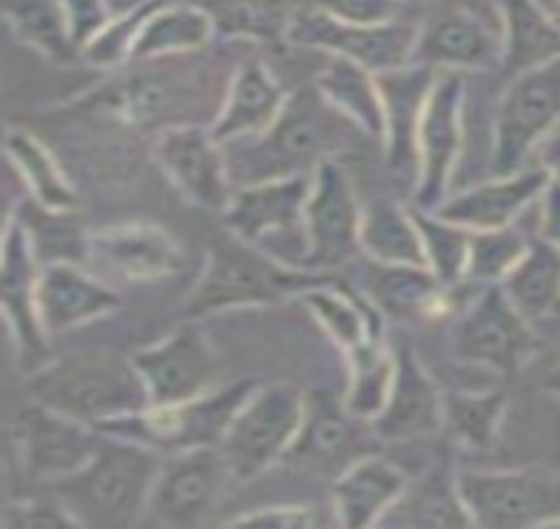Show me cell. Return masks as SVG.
I'll list each match as a JSON object with an SVG mask.
<instances>
[{"label":"cell","instance_id":"obj_51","mask_svg":"<svg viewBox=\"0 0 560 529\" xmlns=\"http://www.w3.org/2000/svg\"><path fill=\"white\" fill-rule=\"evenodd\" d=\"M112 9V14H122V11H132L140 9V5H149V3H164V0H106Z\"/></svg>","mask_w":560,"mask_h":529},{"label":"cell","instance_id":"obj_48","mask_svg":"<svg viewBox=\"0 0 560 529\" xmlns=\"http://www.w3.org/2000/svg\"><path fill=\"white\" fill-rule=\"evenodd\" d=\"M63 9H67L69 27H72L74 46H78L80 56L82 48L106 27V22L114 16L109 3L106 0H61Z\"/></svg>","mask_w":560,"mask_h":529},{"label":"cell","instance_id":"obj_19","mask_svg":"<svg viewBox=\"0 0 560 529\" xmlns=\"http://www.w3.org/2000/svg\"><path fill=\"white\" fill-rule=\"evenodd\" d=\"M40 260L32 250L27 231L16 218L3 226V260H0V295H3V318L14 336L19 358L24 366L37 368L46 363L48 340L37 315V280H40Z\"/></svg>","mask_w":560,"mask_h":529},{"label":"cell","instance_id":"obj_34","mask_svg":"<svg viewBox=\"0 0 560 529\" xmlns=\"http://www.w3.org/2000/svg\"><path fill=\"white\" fill-rule=\"evenodd\" d=\"M378 527H474V521L457 487V474L442 467L418 482H407Z\"/></svg>","mask_w":560,"mask_h":529},{"label":"cell","instance_id":"obj_8","mask_svg":"<svg viewBox=\"0 0 560 529\" xmlns=\"http://www.w3.org/2000/svg\"><path fill=\"white\" fill-rule=\"evenodd\" d=\"M420 27L407 19L389 22H343L317 5H302L289 24L285 46L320 50L371 69L373 74L394 72L412 64Z\"/></svg>","mask_w":560,"mask_h":529},{"label":"cell","instance_id":"obj_43","mask_svg":"<svg viewBox=\"0 0 560 529\" xmlns=\"http://www.w3.org/2000/svg\"><path fill=\"white\" fill-rule=\"evenodd\" d=\"M529 241L513 226L494 231H470V252L466 280L476 286L502 284L529 250Z\"/></svg>","mask_w":560,"mask_h":529},{"label":"cell","instance_id":"obj_4","mask_svg":"<svg viewBox=\"0 0 560 529\" xmlns=\"http://www.w3.org/2000/svg\"><path fill=\"white\" fill-rule=\"evenodd\" d=\"M27 392L35 403L95 429L149 405V394L132 358L101 349L69 353L40 363L30 371Z\"/></svg>","mask_w":560,"mask_h":529},{"label":"cell","instance_id":"obj_56","mask_svg":"<svg viewBox=\"0 0 560 529\" xmlns=\"http://www.w3.org/2000/svg\"><path fill=\"white\" fill-rule=\"evenodd\" d=\"M556 16H558V14H556ZM558 24H560V16H558Z\"/></svg>","mask_w":560,"mask_h":529},{"label":"cell","instance_id":"obj_37","mask_svg":"<svg viewBox=\"0 0 560 529\" xmlns=\"http://www.w3.org/2000/svg\"><path fill=\"white\" fill-rule=\"evenodd\" d=\"M11 218L27 231V239L40 265L54 263H91V235L78 212H59V209L40 207L35 199H24Z\"/></svg>","mask_w":560,"mask_h":529},{"label":"cell","instance_id":"obj_47","mask_svg":"<svg viewBox=\"0 0 560 529\" xmlns=\"http://www.w3.org/2000/svg\"><path fill=\"white\" fill-rule=\"evenodd\" d=\"M312 5L343 22H389L399 19L405 3L399 0H312Z\"/></svg>","mask_w":560,"mask_h":529},{"label":"cell","instance_id":"obj_21","mask_svg":"<svg viewBox=\"0 0 560 529\" xmlns=\"http://www.w3.org/2000/svg\"><path fill=\"white\" fill-rule=\"evenodd\" d=\"M362 426H368V421L352 416L341 398L336 400L328 392L307 394L302 429L283 463L310 474L339 476L349 463L371 456V450L362 448Z\"/></svg>","mask_w":560,"mask_h":529},{"label":"cell","instance_id":"obj_36","mask_svg":"<svg viewBox=\"0 0 560 529\" xmlns=\"http://www.w3.org/2000/svg\"><path fill=\"white\" fill-rule=\"evenodd\" d=\"M500 286L532 326L552 321L560 312V252L534 235L529 250Z\"/></svg>","mask_w":560,"mask_h":529},{"label":"cell","instance_id":"obj_18","mask_svg":"<svg viewBox=\"0 0 560 529\" xmlns=\"http://www.w3.org/2000/svg\"><path fill=\"white\" fill-rule=\"evenodd\" d=\"M91 271L122 284H151L186 267V250L167 228L154 222H117L91 235Z\"/></svg>","mask_w":560,"mask_h":529},{"label":"cell","instance_id":"obj_49","mask_svg":"<svg viewBox=\"0 0 560 529\" xmlns=\"http://www.w3.org/2000/svg\"><path fill=\"white\" fill-rule=\"evenodd\" d=\"M537 204H539L537 235L560 252V183L556 181L547 183L545 194L539 196Z\"/></svg>","mask_w":560,"mask_h":529},{"label":"cell","instance_id":"obj_17","mask_svg":"<svg viewBox=\"0 0 560 529\" xmlns=\"http://www.w3.org/2000/svg\"><path fill=\"white\" fill-rule=\"evenodd\" d=\"M95 426L82 424L63 413L32 400L14 421V448L19 463L32 480L54 484L61 476L85 467L101 442Z\"/></svg>","mask_w":560,"mask_h":529},{"label":"cell","instance_id":"obj_13","mask_svg":"<svg viewBox=\"0 0 560 529\" xmlns=\"http://www.w3.org/2000/svg\"><path fill=\"white\" fill-rule=\"evenodd\" d=\"M463 72H439L418 130V183L412 188V207L434 212L450 196L452 175L463 151Z\"/></svg>","mask_w":560,"mask_h":529},{"label":"cell","instance_id":"obj_46","mask_svg":"<svg viewBox=\"0 0 560 529\" xmlns=\"http://www.w3.org/2000/svg\"><path fill=\"white\" fill-rule=\"evenodd\" d=\"M3 527L5 529H56V527H78L69 516L61 501L46 498H27L9 503L3 508Z\"/></svg>","mask_w":560,"mask_h":529},{"label":"cell","instance_id":"obj_10","mask_svg":"<svg viewBox=\"0 0 560 529\" xmlns=\"http://www.w3.org/2000/svg\"><path fill=\"white\" fill-rule=\"evenodd\" d=\"M452 355L466 366L515 373L537 353L534 326L515 310L500 284L479 286L450 334Z\"/></svg>","mask_w":560,"mask_h":529},{"label":"cell","instance_id":"obj_38","mask_svg":"<svg viewBox=\"0 0 560 529\" xmlns=\"http://www.w3.org/2000/svg\"><path fill=\"white\" fill-rule=\"evenodd\" d=\"M3 19L22 46L54 64L80 59L61 0H3Z\"/></svg>","mask_w":560,"mask_h":529},{"label":"cell","instance_id":"obj_45","mask_svg":"<svg viewBox=\"0 0 560 529\" xmlns=\"http://www.w3.org/2000/svg\"><path fill=\"white\" fill-rule=\"evenodd\" d=\"M336 516H326V508L312 506V503H283V506H262L257 511L241 514L228 519V527H278V529H307L326 527Z\"/></svg>","mask_w":560,"mask_h":529},{"label":"cell","instance_id":"obj_55","mask_svg":"<svg viewBox=\"0 0 560 529\" xmlns=\"http://www.w3.org/2000/svg\"><path fill=\"white\" fill-rule=\"evenodd\" d=\"M552 527H560V519H558V521H556V525H552Z\"/></svg>","mask_w":560,"mask_h":529},{"label":"cell","instance_id":"obj_1","mask_svg":"<svg viewBox=\"0 0 560 529\" xmlns=\"http://www.w3.org/2000/svg\"><path fill=\"white\" fill-rule=\"evenodd\" d=\"M360 133L315 91H296L285 101L278 123L262 136L225 143L228 168L235 188L276 177L310 175L326 159H336L341 146ZM362 136V133H360Z\"/></svg>","mask_w":560,"mask_h":529},{"label":"cell","instance_id":"obj_16","mask_svg":"<svg viewBox=\"0 0 560 529\" xmlns=\"http://www.w3.org/2000/svg\"><path fill=\"white\" fill-rule=\"evenodd\" d=\"M151 154L170 183L196 207L225 212L235 194L228 168L225 143L214 138L212 127L172 125L154 138Z\"/></svg>","mask_w":560,"mask_h":529},{"label":"cell","instance_id":"obj_44","mask_svg":"<svg viewBox=\"0 0 560 529\" xmlns=\"http://www.w3.org/2000/svg\"><path fill=\"white\" fill-rule=\"evenodd\" d=\"M164 3H167V0H164ZM156 5L159 3H149L140 5V9L114 14L109 22H106V27L82 48L80 61L98 69H117L125 67V64H132V50H136L140 30H143L145 19H149V14Z\"/></svg>","mask_w":560,"mask_h":529},{"label":"cell","instance_id":"obj_14","mask_svg":"<svg viewBox=\"0 0 560 529\" xmlns=\"http://www.w3.org/2000/svg\"><path fill=\"white\" fill-rule=\"evenodd\" d=\"M235 476L220 448H194L164 456L149 516L164 527H201L212 519Z\"/></svg>","mask_w":560,"mask_h":529},{"label":"cell","instance_id":"obj_22","mask_svg":"<svg viewBox=\"0 0 560 529\" xmlns=\"http://www.w3.org/2000/svg\"><path fill=\"white\" fill-rule=\"evenodd\" d=\"M412 61L436 72L502 67V22H492L468 5L447 9L420 27Z\"/></svg>","mask_w":560,"mask_h":529},{"label":"cell","instance_id":"obj_7","mask_svg":"<svg viewBox=\"0 0 560 529\" xmlns=\"http://www.w3.org/2000/svg\"><path fill=\"white\" fill-rule=\"evenodd\" d=\"M310 181L312 172L235 188L231 204L222 212L228 233L280 263L307 267L310 246L304 207H307Z\"/></svg>","mask_w":560,"mask_h":529},{"label":"cell","instance_id":"obj_42","mask_svg":"<svg viewBox=\"0 0 560 529\" xmlns=\"http://www.w3.org/2000/svg\"><path fill=\"white\" fill-rule=\"evenodd\" d=\"M412 215H416L420 239H423L425 267L442 280V286L457 289L466 280L470 231L418 207H412Z\"/></svg>","mask_w":560,"mask_h":529},{"label":"cell","instance_id":"obj_5","mask_svg":"<svg viewBox=\"0 0 560 529\" xmlns=\"http://www.w3.org/2000/svg\"><path fill=\"white\" fill-rule=\"evenodd\" d=\"M257 384V379H238L233 384L214 387L201 398L186 400V403L145 405L143 411L109 421L98 432L132 439L162 456L194 448H218L235 411L244 405V400Z\"/></svg>","mask_w":560,"mask_h":529},{"label":"cell","instance_id":"obj_27","mask_svg":"<svg viewBox=\"0 0 560 529\" xmlns=\"http://www.w3.org/2000/svg\"><path fill=\"white\" fill-rule=\"evenodd\" d=\"M407 474L386 458L362 456L334 476L330 490V514L336 525L347 529L378 527L386 511L399 501L407 487Z\"/></svg>","mask_w":560,"mask_h":529},{"label":"cell","instance_id":"obj_15","mask_svg":"<svg viewBox=\"0 0 560 529\" xmlns=\"http://www.w3.org/2000/svg\"><path fill=\"white\" fill-rule=\"evenodd\" d=\"M362 204L354 194L352 177L341 168L339 159H326L312 170L307 207V267L310 271L334 273L336 267L360 252Z\"/></svg>","mask_w":560,"mask_h":529},{"label":"cell","instance_id":"obj_29","mask_svg":"<svg viewBox=\"0 0 560 529\" xmlns=\"http://www.w3.org/2000/svg\"><path fill=\"white\" fill-rule=\"evenodd\" d=\"M455 289L442 286L434 273L423 265H378L368 271L365 295L381 315L392 321H416V318H436L447 310V297Z\"/></svg>","mask_w":560,"mask_h":529},{"label":"cell","instance_id":"obj_52","mask_svg":"<svg viewBox=\"0 0 560 529\" xmlns=\"http://www.w3.org/2000/svg\"><path fill=\"white\" fill-rule=\"evenodd\" d=\"M545 390L560 403V366H556L550 373L545 376Z\"/></svg>","mask_w":560,"mask_h":529},{"label":"cell","instance_id":"obj_35","mask_svg":"<svg viewBox=\"0 0 560 529\" xmlns=\"http://www.w3.org/2000/svg\"><path fill=\"white\" fill-rule=\"evenodd\" d=\"M3 151L11 168L27 186L30 199H35L40 207L59 209V212H78L80 194L74 191L59 159L50 154L40 138L22 127H11L3 136Z\"/></svg>","mask_w":560,"mask_h":529},{"label":"cell","instance_id":"obj_41","mask_svg":"<svg viewBox=\"0 0 560 529\" xmlns=\"http://www.w3.org/2000/svg\"><path fill=\"white\" fill-rule=\"evenodd\" d=\"M508 411L505 390L452 392L444 398V424L457 445L468 450H489L500 435Z\"/></svg>","mask_w":560,"mask_h":529},{"label":"cell","instance_id":"obj_9","mask_svg":"<svg viewBox=\"0 0 560 529\" xmlns=\"http://www.w3.org/2000/svg\"><path fill=\"white\" fill-rule=\"evenodd\" d=\"M560 127V56L515 74L494 114L492 175L524 170L539 140Z\"/></svg>","mask_w":560,"mask_h":529},{"label":"cell","instance_id":"obj_24","mask_svg":"<svg viewBox=\"0 0 560 529\" xmlns=\"http://www.w3.org/2000/svg\"><path fill=\"white\" fill-rule=\"evenodd\" d=\"M122 308V297L98 273L78 263L43 265L37 280V315L48 336L67 334L109 318Z\"/></svg>","mask_w":560,"mask_h":529},{"label":"cell","instance_id":"obj_39","mask_svg":"<svg viewBox=\"0 0 560 529\" xmlns=\"http://www.w3.org/2000/svg\"><path fill=\"white\" fill-rule=\"evenodd\" d=\"M218 27V37L283 46L291 19L302 5L294 0H201Z\"/></svg>","mask_w":560,"mask_h":529},{"label":"cell","instance_id":"obj_30","mask_svg":"<svg viewBox=\"0 0 560 529\" xmlns=\"http://www.w3.org/2000/svg\"><path fill=\"white\" fill-rule=\"evenodd\" d=\"M218 37L214 19L201 3L167 0L145 19L132 50V64L162 61L175 56H194Z\"/></svg>","mask_w":560,"mask_h":529},{"label":"cell","instance_id":"obj_25","mask_svg":"<svg viewBox=\"0 0 560 529\" xmlns=\"http://www.w3.org/2000/svg\"><path fill=\"white\" fill-rule=\"evenodd\" d=\"M550 175L547 170L526 164L524 170L511 175H492V181L479 186L450 194L434 212L439 218L457 222L468 231H494V228L513 226L532 204L545 194Z\"/></svg>","mask_w":560,"mask_h":529},{"label":"cell","instance_id":"obj_54","mask_svg":"<svg viewBox=\"0 0 560 529\" xmlns=\"http://www.w3.org/2000/svg\"><path fill=\"white\" fill-rule=\"evenodd\" d=\"M552 14L560 16V0H556V3H552Z\"/></svg>","mask_w":560,"mask_h":529},{"label":"cell","instance_id":"obj_26","mask_svg":"<svg viewBox=\"0 0 560 529\" xmlns=\"http://www.w3.org/2000/svg\"><path fill=\"white\" fill-rule=\"evenodd\" d=\"M289 95L262 59H246L228 80L218 114L209 127L220 143L262 136L278 123Z\"/></svg>","mask_w":560,"mask_h":529},{"label":"cell","instance_id":"obj_50","mask_svg":"<svg viewBox=\"0 0 560 529\" xmlns=\"http://www.w3.org/2000/svg\"><path fill=\"white\" fill-rule=\"evenodd\" d=\"M532 159L539 164V168L547 170L550 181L560 183V127H556L550 136L539 140V146L534 149Z\"/></svg>","mask_w":560,"mask_h":529},{"label":"cell","instance_id":"obj_3","mask_svg":"<svg viewBox=\"0 0 560 529\" xmlns=\"http://www.w3.org/2000/svg\"><path fill=\"white\" fill-rule=\"evenodd\" d=\"M326 280H334V276L280 263L267 252L228 233L225 239L209 246L207 263L183 302V312L201 321V318L228 310L276 308L289 299H299V295Z\"/></svg>","mask_w":560,"mask_h":529},{"label":"cell","instance_id":"obj_33","mask_svg":"<svg viewBox=\"0 0 560 529\" xmlns=\"http://www.w3.org/2000/svg\"><path fill=\"white\" fill-rule=\"evenodd\" d=\"M360 252L378 265H423L425 252L412 207L378 196L362 207Z\"/></svg>","mask_w":560,"mask_h":529},{"label":"cell","instance_id":"obj_53","mask_svg":"<svg viewBox=\"0 0 560 529\" xmlns=\"http://www.w3.org/2000/svg\"><path fill=\"white\" fill-rule=\"evenodd\" d=\"M399 3H405V5H418V3H423V0H399Z\"/></svg>","mask_w":560,"mask_h":529},{"label":"cell","instance_id":"obj_2","mask_svg":"<svg viewBox=\"0 0 560 529\" xmlns=\"http://www.w3.org/2000/svg\"><path fill=\"white\" fill-rule=\"evenodd\" d=\"M162 461L145 445L104 435L85 467L54 482V495L82 529L132 527L149 514Z\"/></svg>","mask_w":560,"mask_h":529},{"label":"cell","instance_id":"obj_11","mask_svg":"<svg viewBox=\"0 0 560 529\" xmlns=\"http://www.w3.org/2000/svg\"><path fill=\"white\" fill-rule=\"evenodd\" d=\"M457 487L474 527H552L560 519V476L550 471H460Z\"/></svg>","mask_w":560,"mask_h":529},{"label":"cell","instance_id":"obj_12","mask_svg":"<svg viewBox=\"0 0 560 529\" xmlns=\"http://www.w3.org/2000/svg\"><path fill=\"white\" fill-rule=\"evenodd\" d=\"M149 405H175L218 387L220 358L201 321L188 318L172 334L130 355Z\"/></svg>","mask_w":560,"mask_h":529},{"label":"cell","instance_id":"obj_32","mask_svg":"<svg viewBox=\"0 0 560 529\" xmlns=\"http://www.w3.org/2000/svg\"><path fill=\"white\" fill-rule=\"evenodd\" d=\"M315 91L347 117L365 138L384 140V101L378 91V74L360 64L328 56L326 67L315 74Z\"/></svg>","mask_w":560,"mask_h":529},{"label":"cell","instance_id":"obj_28","mask_svg":"<svg viewBox=\"0 0 560 529\" xmlns=\"http://www.w3.org/2000/svg\"><path fill=\"white\" fill-rule=\"evenodd\" d=\"M296 302L315 318L341 355H352L362 344L384 340L386 318L381 310L365 295L347 289L339 280L312 286L299 295Z\"/></svg>","mask_w":560,"mask_h":529},{"label":"cell","instance_id":"obj_31","mask_svg":"<svg viewBox=\"0 0 560 529\" xmlns=\"http://www.w3.org/2000/svg\"><path fill=\"white\" fill-rule=\"evenodd\" d=\"M502 72L515 74L560 56V24L539 0H500Z\"/></svg>","mask_w":560,"mask_h":529},{"label":"cell","instance_id":"obj_6","mask_svg":"<svg viewBox=\"0 0 560 529\" xmlns=\"http://www.w3.org/2000/svg\"><path fill=\"white\" fill-rule=\"evenodd\" d=\"M304 411L307 394L294 384L272 381L254 387L218 445L235 482L257 480L285 461L302 429Z\"/></svg>","mask_w":560,"mask_h":529},{"label":"cell","instance_id":"obj_23","mask_svg":"<svg viewBox=\"0 0 560 529\" xmlns=\"http://www.w3.org/2000/svg\"><path fill=\"white\" fill-rule=\"evenodd\" d=\"M373 435L386 442L431 437L444 426V394L434 376L407 344L394 349V381L384 411L371 421Z\"/></svg>","mask_w":560,"mask_h":529},{"label":"cell","instance_id":"obj_40","mask_svg":"<svg viewBox=\"0 0 560 529\" xmlns=\"http://www.w3.org/2000/svg\"><path fill=\"white\" fill-rule=\"evenodd\" d=\"M347 360V387H343V405L352 416L371 421L384 411L394 381V349L386 340L362 344Z\"/></svg>","mask_w":560,"mask_h":529},{"label":"cell","instance_id":"obj_20","mask_svg":"<svg viewBox=\"0 0 560 529\" xmlns=\"http://www.w3.org/2000/svg\"><path fill=\"white\" fill-rule=\"evenodd\" d=\"M436 69L425 64H407L402 69L378 74V91L384 101V159L386 170L402 186L418 183V130L425 101L436 82Z\"/></svg>","mask_w":560,"mask_h":529}]
</instances>
